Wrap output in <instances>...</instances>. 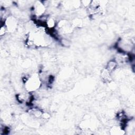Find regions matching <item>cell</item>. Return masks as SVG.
Masks as SVG:
<instances>
[{
  "instance_id": "3957f363",
  "label": "cell",
  "mask_w": 135,
  "mask_h": 135,
  "mask_svg": "<svg viewBox=\"0 0 135 135\" xmlns=\"http://www.w3.org/2000/svg\"><path fill=\"white\" fill-rule=\"evenodd\" d=\"M60 43L62 46L64 47H69L71 45V42L70 40L66 38H62L60 40Z\"/></svg>"
},
{
  "instance_id": "6da1fadb",
  "label": "cell",
  "mask_w": 135,
  "mask_h": 135,
  "mask_svg": "<svg viewBox=\"0 0 135 135\" xmlns=\"http://www.w3.org/2000/svg\"><path fill=\"white\" fill-rule=\"evenodd\" d=\"M117 65H118V63L117 61L114 59H112L110 60L107 63L106 66V69L107 70H108L110 72H112L117 68Z\"/></svg>"
},
{
  "instance_id": "7a4b0ae2",
  "label": "cell",
  "mask_w": 135,
  "mask_h": 135,
  "mask_svg": "<svg viewBox=\"0 0 135 135\" xmlns=\"http://www.w3.org/2000/svg\"><path fill=\"white\" fill-rule=\"evenodd\" d=\"M110 73L108 70H107L106 68L103 70L102 72H101V76L103 80L106 81H108L109 80L110 78Z\"/></svg>"
},
{
  "instance_id": "277c9868",
  "label": "cell",
  "mask_w": 135,
  "mask_h": 135,
  "mask_svg": "<svg viewBox=\"0 0 135 135\" xmlns=\"http://www.w3.org/2000/svg\"><path fill=\"white\" fill-rule=\"evenodd\" d=\"M7 29L6 26H4V25L2 26L1 28V30H0V36H4V35L6 33V32L7 31Z\"/></svg>"
}]
</instances>
